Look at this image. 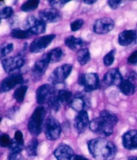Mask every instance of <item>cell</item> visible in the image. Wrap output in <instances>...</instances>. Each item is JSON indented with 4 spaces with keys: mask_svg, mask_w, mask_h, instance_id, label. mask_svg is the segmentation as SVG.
Listing matches in <instances>:
<instances>
[{
    "mask_svg": "<svg viewBox=\"0 0 137 160\" xmlns=\"http://www.w3.org/2000/svg\"><path fill=\"white\" fill-rule=\"evenodd\" d=\"M46 111L43 106L37 107L34 110L28 121L27 128L32 135L37 136L44 128V121Z\"/></svg>",
    "mask_w": 137,
    "mask_h": 160,
    "instance_id": "obj_3",
    "label": "cell"
},
{
    "mask_svg": "<svg viewBox=\"0 0 137 160\" xmlns=\"http://www.w3.org/2000/svg\"><path fill=\"white\" fill-rule=\"evenodd\" d=\"M13 50V45L12 43H5L1 46L0 48V56L1 58L6 57L7 55L10 54Z\"/></svg>",
    "mask_w": 137,
    "mask_h": 160,
    "instance_id": "obj_31",
    "label": "cell"
},
{
    "mask_svg": "<svg viewBox=\"0 0 137 160\" xmlns=\"http://www.w3.org/2000/svg\"><path fill=\"white\" fill-rule=\"evenodd\" d=\"M83 24H84V21L82 19H77V20H76L71 23L70 24L71 30H72V31L73 32L77 31L82 28Z\"/></svg>",
    "mask_w": 137,
    "mask_h": 160,
    "instance_id": "obj_37",
    "label": "cell"
},
{
    "mask_svg": "<svg viewBox=\"0 0 137 160\" xmlns=\"http://www.w3.org/2000/svg\"><path fill=\"white\" fill-rule=\"evenodd\" d=\"M12 142V139L7 134H2L0 137V145L2 148L9 147Z\"/></svg>",
    "mask_w": 137,
    "mask_h": 160,
    "instance_id": "obj_36",
    "label": "cell"
},
{
    "mask_svg": "<svg viewBox=\"0 0 137 160\" xmlns=\"http://www.w3.org/2000/svg\"><path fill=\"white\" fill-rule=\"evenodd\" d=\"M54 155L57 160H71L74 156V153L69 145L61 144L55 149Z\"/></svg>",
    "mask_w": 137,
    "mask_h": 160,
    "instance_id": "obj_18",
    "label": "cell"
},
{
    "mask_svg": "<svg viewBox=\"0 0 137 160\" xmlns=\"http://www.w3.org/2000/svg\"><path fill=\"white\" fill-rule=\"evenodd\" d=\"M72 70V66L69 64H65L56 68L51 72L49 77V81L52 84H58L64 82Z\"/></svg>",
    "mask_w": 137,
    "mask_h": 160,
    "instance_id": "obj_6",
    "label": "cell"
},
{
    "mask_svg": "<svg viewBox=\"0 0 137 160\" xmlns=\"http://www.w3.org/2000/svg\"><path fill=\"white\" fill-rule=\"evenodd\" d=\"M58 100L64 105H70L72 100V93L67 90H60L57 93Z\"/></svg>",
    "mask_w": 137,
    "mask_h": 160,
    "instance_id": "obj_24",
    "label": "cell"
},
{
    "mask_svg": "<svg viewBox=\"0 0 137 160\" xmlns=\"http://www.w3.org/2000/svg\"><path fill=\"white\" fill-rule=\"evenodd\" d=\"M115 50H112L107 54L103 58V62L106 67H110L115 61Z\"/></svg>",
    "mask_w": 137,
    "mask_h": 160,
    "instance_id": "obj_32",
    "label": "cell"
},
{
    "mask_svg": "<svg viewBox=\"0 0 137 160\" xmlns=\"http://www.w3.org/2000/svg\"><path fill=\"white\" fill-rule=\"evenodd\" d=\"M70 2L68 0H59V1H56V0H51V1H48V3L51 8L59 9L60 8L64 6L66 3Z\"/></svg>",
    "mask_w": 137,
    "mask_h": 160,
    "instance_id": "obj_35",
    "label": "cell"
},
{
    "mask_svg": "<svg viewBox=\"0 0 137 160\" xmlns=\"http://www.w3.org/2000/svg\"><path fill=\"white\" fill-rule=\"evenodd\" d=\"M84 2L87 5H92L94 3H96V0H84Z\"/></svg>",
    "mask_w": 137,
    "mask_h": 160,
    "instance_id": "obj_44",
    "label": "cell"
},
{
    "mask_svg": "<svg viewBox=\"0 0 137 160\" xmlns=\"http://www.w3.org/2000/svg\"><path fill=\"white\" fill-rule=\"evenodd\" d=\"M50 63V62L48 56L45 54L40 59L36 61L34 66L33 67L32 69V77L36 81L40 80L46 72Z\"/></svg>",
    "mask_w": 137,
    "mask_h": 160,
    "instance_id": "obj_13",
    "label": "cell"
},
{
    "mask_svg": "<svg viewBox=\"0 0 137 160\" xmlns=\"http://www.w3.org/2000/svg\"><path fill=\"white\" fill-rule=\"evenodd\" d=\"M87 102L88 101L86 100V98L83 95H78L72 98V101L70 103V106L75 111L80 112L83 111H86L85 109L88 105Z\"/></svg>",
    "mask_w": 137,
    "mask_h": 160,
    "instance_id": "obj_20",
    "label": "cell"
},
{
    "mask_svg": "<svg viewBox=\"0 0 137 160\" xmlns=\"http://www.w3.org/2000/svg\"><path fill=\"white\" fill-rule=\"evenodd\" d=\"M128 160H137V156H131L128 158Z\"/></svg>",
    "mask_w": 137,
    "mask_h": 160,
    "instance_id": "obj_45",
    "label": "cell"
},
{
    "mask_svg": "<svg viewBox=\"0 0 137 160\" xmlns=\"http://www.w3.org/2000/svg\"><path fill=\"white\" fill-rule=\"evenodd\" d=\"M99 77L96 73H87L80 75L78 84L83 87L84 91L89 92L96 90L99 87Z\"/></svg>",
    "mask_w": 137,
    "mask_h": 160,
    "instance_id": "obj_5",
    "label": "cell"
},
{
    "mask_svg": "<svg viewBox=\"0 0 137 160\" xmlns=\"http://www.w3.org/2000/svg\"><path fill=\"white\" fill-rule=\"evenodd\" d=\"M122 1H119V0H110V1H108V5L112 9H116L117 8H119V6L122 3Z\"/></svg>",
    "mask_w": 137,
    "mask_h": 160,
    "instance_id": "obj_39",
    "label": "cell"
},
{
    "mask_svg": "<svg viewBox=\"0 0 137 160\" xmlns=\"http://www.w3.org/2000/svg\"><path fill=\"white\" fill-rule=\"evenodd\" d=\"M19 111V108L17 107H12L10 108L7 111L6 113V117L9 119H12L13 118L15 117V115L17 114V112Z\"/></svg>",
    "mask_w": 137,
    "mask_h": 160,
    "instance_id": "obj_38",
    "label": "cell"
},
{
    "mask_svg": "<svg viewBox=\"0 0 137 160\" xmlns=\"http://www.w3.org/2000/svg\"><path fill=\"white\" fill-rule=\"evenodd\" d=\"M73 160H89V159L84 158V156H80V155H75L73 158Z\"/></svg>",
    "mask_w": 137,
    "mask_h": 160,
    "instance_id": "obj_43",
    "label": "cell"
},
{
    "mask_svg": "<svg viewBox=\"0 0 137 160\" xmlns=\"http://www.w3.org/2000/svg\"><path fill=\"white\" fill-rule=\"evenodd\" d=\"M39 18L44 23H55L62 20V13L57 9L48 8L39 12Z\"/></svg>",
    "mask_w": 137,
    "mask_h": 160,
    "instance_id": "obj_14",
    "label": "cell"
},
{
    "mask_svg": "<svg viewBox=\"0 0 137 160\" xmlns=\"http://www.w3.org/2000/svg\"><path fill=\"white\" fill-rule=\"evenodd\" d=\"M24 28L30 32L33 35H40L45 32L46 24L40 19H37L34 16H29L25 21Z\"/></svg>",
    "mask_w": 137,
    "mask_h": 160,
    "instance_id": "obj_8",
    "label": "cell"
},
{
    "mask_svg": "<svg viewBox=\"0 0 137 160\" xmlns=\"http://www.w3.org/2000/svg\"><path fill=\"white\" fill-rule=\"evenodd\" d=\"M24 79L21 74L13 73L3 79L0 85V92H6L15 88L18 84L23 83Z\"/></svg>",
    "mask_w": 137,
    "mask_h": 160,
    "instance_id": "obj_11",
    "label": "cell"
},
{
    "mask_svg": "<svg viewBox=\"0 0 137 160\" xmlns=\"http://www.w3.org/2000/svg\"><path fill=\"white\" fill-rule=\"evenodd\" d=\"M89 152L97 160H110L116 156L117 149L115 145L107 139L98 138L88 142Z\"/></svg>",
    "mask_w": 137,
    "mask_h": 160,
    "instance_id": "obj_2",
    "label": "cell"
},
{
    "mask_svg": "<svg viewBox=\"0 0 137 160\" xmlns=\"http://www.w3.org/2000/svg\"><path fill=\"white\" fill-rule=\"evenodd\" d=\"M66 46L72 50H76L80 49L84 45V41L80 38H76L74 36L67 37L64 40Z\"/></svg>",
    "mask_w": 137,
    "mask_h": 160,
    "instance_id": "obj_22",
    "label": "cell"
},
{
    "mask_svg": "<svg viewBox=\"0 0 137 160\" xmlns=\"http://www.w3.org/2000/svg\"><path fill=\"white\" fill-rule=\"evenodd\" d=\"M46 54L48 56L50 62L52 63L60 62V61L62 60L64 56V52L60 47L52 49L49 52L46 53Z\"/></svg>",
    "mask_w": 137,
    "mask_h": 160,
    "instance_id": "obj_23",
    "label": "cell"
},
{
    "mask_svg": "<svg viewBox=\"0 0 137 160\" xmlns=\"http://www.w3.org/2000/svg\"><path fill=\"white\" fill-rule=\"evenodd\" d=\"M23 145L24 144L18 143L15 139H12L11 144L9 147V153H20L24 147Z\"/></svg>",
    "mask_w": 137,
    "mask_h": 160,
    "instance_id": "obj_30",
    "label": "cell"
},
{
    "mask_svg": "<svg viewBox=\"0 0 137 160\" xmlns=\"http://www.w3.org/2000/svg\"><path fill=\"white\" fill-rule=\"evenodd\" d=\"M55 38V34H49L37 38L30 46V52L33 53L42 52L51 44Z\"/></svg>",
    "mask_w": 137,
    "mask_h": 160,
    "instance_id": "obj_10",
    "label": "cell"
},
{
    "mask_svg": "<svg viewBox=\"0 0 137 160\" xmlns=\"http://www.w3.org/2000/svg\"><path fill=\"white\" fill-rule=\"evenodd\" d=\"M60 102L58 100L57 95L56 96H54L49 101V102L48 103V107L51 110H52L55 112H57L59 111L60 108Z\"/></svg>",
    "mask_w": 137,
    "mask_h": 160,
    "instance_id": "obj_33",
    "label": "cell"
},
{
    "mask_svg": "<svg viewBox=\"0 0 137 160\" xmlns=\"http://www.w3.org/2000/svg\"><path fill=\"white\" fill-rule=\"evenodd\" d=\"M39 3L40 1L38 0H30V1H27L23 3L21 7V9L24 12L34 11L35 9L38 8Z\"/></svg>",
    "mask_w": 137,
    "mask_h": 160,
    "instance_id": "obj_29",
    "label": "cell"
},
{
    "mask_svg": "<svg viewBox=\"0 0 137 160\" xmlns=\"http://www.w3.org/2000/svg\"><path fill=\"white\" fill-rule=\"evenodd\" d=\"M77 60L80 65L86 64L91 60V54L88 48L80 49L77 53Z\"/></svg>",
    "mask_w": 137,
    "mask_h": 160,
    "instance_id": "obj_26",
    "label": "cell"
},
{
    "mask_svg": "<svg viewBox=\"0 0 137 160\" xmlns=\"http://www.w3.org/2000/svg\"><path fill=\"white\" fill-rule=\"evenodd\" d=\"M115 28V22L110 18H102L94 23L93 31L98 34H105L112 31Z\"/></svg>",
    "mask_w": 137,
    "mask_h": 160,
    "instance_id": "obj_12",
    "label": "cell"
},
{
    "mask_svg": "<svg viewBox=\"0 0 137 160\" xmlns=\"http://www.w3.org/2000/svg\"><path fill=\"white\" fill-rule=\"evenodd\" d=\"M8 160H23V158L20 153H9Z\"/></svg>",
    "mask_w": 137,
    "mask_h": 160,
    "instance_id": "obj_42",
    "label": "cell"
},
{
    "mask_svg": "<svg viewBox=\"0 0 137 160\" xmlns=\"http://www.w3.org/2000/svg\"><path fill=\"white\" fill-rule=\"evenodd\" d=\"M128 63L133 65L137 64V50L129 56L128 58Z\"/></svg>",
    "mask_w": 137,
    "mask_h": 160,
    "instance_id": "obj_41",
    "label": "cell"
},
{
    "mask_svg": "<svg viewBox=\"0 0 137 160\" xmlns=\"http://www.w3.org/2000/svg\"><path fill=\"white\" fill-rule=\"evenodd\" d=\"M137 38L136 32L134 30H127L120 33L118 42L120 46H127L136 41Z\"/></svg>",
    "mask_w": 137,
    "mask_h": 160,
    "instance_id": "obj_19",
    "label": "cell"
},
{
    "mask_svg": "<svg viewBox=\"0 0 137 160\" xmlns=\"http://www.w3.org/2000/svg\"><path fill=\"white\" fill-rule=\"evenodd\" d=\"M36 95L37 102L39 105H45L48 104L51 98L56 95L52 85L45 84L37 89Z\"/></svg>",
    "mask_w": 137,
    "mask_h": 160,
    "instance_id": "obj_7",
    "label": "cell"
},
{
    "mask_svg": "<svg viewBox=\"0 0 137 160\" xmlns=\"http://www.w3.org/2000/svg\"><path fill=\"white\" fill-rule=\"evenodd\" d=\"M33 34L27 30H21L19 28H15L11 32V36L16 39H27L29 38Z\"/></svg>",
    "mask_w": 137,
    "mask_h": 160,
    "instance_id": "obj_27",
    "label": "cell"
},
{
    "mask_svg": "<svg viewBox=\"0 0 137 160\" xmlns=\"http://www.w3.org/2000/svg\"><path fill=\"white\" fill-rule=\"evenodd\" d=\"M39 142L36 138L32 139L26 147V152L30 157H35L37 154V148Z\"/></svg>",
    "mask_w": 137,
    "mask_h": 160,
    "instance_id": "obj_25",
    "label": "cell"
},
{
    "mask_svg": "<svg viewBox=\"0 0 137 160\" xmlns=\"http://www.w3.org/2000/svg\"><path fill=\"white\" fill-rule=\"evenodd\" d=\"M25 64V58L22 55L12 56L2 60V67L5 71L7 73L15 72L21 68Z\"/></svg>",
    "mask_w": 137,
    "mask_h": 160,
    "instance_id": "obj_9",
    "label": "cell"
},
{
    "mask_svg": "<svg viewBox=\"0 0 137 160\" xmlns=\"http://www.w3.org/2000/svg\"><path fill=\"white\" fill-rule=\"evenodd\" d=\"M117 116L113 112L104 110L100 116L94 118L90 123V129L93 133L104 137H108L114 131V127L118 123Z\"/></svg>",
    "mask_w": 137,
    "mask_h": 160,
    "instance_id": "obj_1",
    "label": "cell"
},
{
    "mask_svg": "<svg viewBox=\"0 0 137 160\" xmlns=\"http://www.w3.org/2000/svg\"><path fill=\"white\" fill-rule=\"evenodd\" d=\"M119 87L121 92L126 96L133 95L136 89L135 82L130 81L128 78L124 79Z\"/></svg>",
    "mask_w": 137,
    "mask_h": 160,
    "instance_id": "obj_21",
    "label": "cell"
},
{
    "mask_svg": "<svg viewBox=\"0 0 137 160\" xmlns=\"http://www.w3.org/2000/svg\"><path fill=\"white\" fill-rule=\"evenodd\" d=\"M123 80L124 79L119 69L112 68L105 74L103 78V82L108 86L115 85L119 87Z\"/></svg>",
    "mask_w": 137,
    "mask_h": 160,
    "instance_id": "obj_15",
    "label": "cell"
},
{
    "mask_svg": "<svg viewBox=\"0 0 137 160\" xmlns=\"http://www.w3.org/2000/svg\"><path fill=\"white\" fill-rule=\"evenodd\" d=\"M44 131L47 139L50 141H54L60 138L62 128L57 119L50 117L46 119L44 123Z\"/></svg>",
    "mask_w": 137,
    "mask_h": 160,
    "instance_id": "obj_4",
    "label": "cell"
},
{
    "mask_svg": "<svg viewBox=\"0 0 137 160\" xmlns=\"http://www.w3.org/2000/svg\"><path fill=\"white\" fill-rule=\"evenodd\" d=\"M27 88L28 87L27 85H22L14 91L13 97L17 101V102H22L23 101Z\"/></svg>",
    "mask_w": 137,
    "mask_h": 160,
    "instance_id": "obj_28",
    "label": "cell"
},
{
    "mask_svg": "<svg viewBox=\"0 0 137 160\" xmlns=\"http://www.w3.org/2000/svg\"><path fill=\"white\" fill-rule=\"evenodd\" d=\"M13 13V10L11 7H5L1 9L0 17L1 19H7L11 18Z\"/></svg>",
    "mask_w": 137,
    "mask_h": 160,
    "instance_id": "obj_34",
    "label": "cell"
},
{
    "mask_svg": "<svg viewBox=\"0 0 137 160\" xmlns=\"http://www.w3.org/2000/svg\"><path fill=\"white\" fill-rule=\"evenodd\" d=\"M89 124V117L86 111L78 112L74 119V128L78 133H84Z\"/></svg>",
    "mask_w": 137,
    "mask_h": 160,
    "instance_id": "obj_17",
    "label": "cell"
},
{
    "mask_svg": "<svg viewBox=\"0 0 137 160\" xmlns=\"http://www.w3.org/2000/svg\"><path fill=\"white\" fill-rule=\"evenodd\" d=\"M13 139H15L17 142L24 144V140H23V135L22 131H16L15 135H14Z\"/></svg>",
    "mask_w": 137,
    "mask_h": 160,
    "instance_id": "obj_40",
    "label": "cell"
},
{
    "mask_svg": "<svg viewBox=\"0 0 137 160\" xmlns=\"http://www.w3.org/2000/svg\"><path fill=\"white\" fill-rule=\"evenodd\" d=\"M122 145L126 149H137V130H130L122 137Z\"/></svg>",
    "mask_w": 137,
    "mask_h": 160,
    "instance_id": "obj_16",
    "label": "cell"
}]
</instances>
